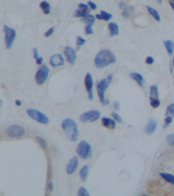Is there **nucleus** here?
Wrapping results in <instances>:
<instances>
[{
    "label": "nucleus",
    "mask_w": 174,
    "mask_h": 196,
    "mask_svg": "<svg viewBox=\"0 0 174 196\" xmlns=\"http://www.w3.org/2000/svg\"><path fill=\"white\" fill-rule=\"evenodd\" d=\"M89 173V167L88 165H85L81 168L79 172V176L82 181L83 182L87 181Z\"/></svg>",
    "instance_id": "17"
},
{
    "label": "nucleus",
    "mask_w": 174,
    "mask_h": 196,
    "mask_svg": "<svg viewBox=\"0 0 174 196\" xmlns=\"http://www.w3.org/2000/svg\"><path fill=\"white\" fill-rule=\"evenodd\" d=\"M101 113L97 110H92L84 112L80 115V120L84 123L93 122L97 121L100 118Z\"/></svg>",
    "instance_id": "9"
},
{
    "label": "nucleus",
    "mask_w": 174,
    "mask_h": 196,
    "mask_svg": "<svg viewBox=\"0 0 174 196\" xmlns=\"http://www.w3.org/2000/svg\"><path fill=\"white\" fill-rule=\"evenodd\" d=\"M54 27H52L50 29H49L45 34V36L46 37H50L51 35H52V34L54 33Z\"/></svg>",
    "instance_id": "38"
},
{
    "label": "nucleus",
    "mask_w": 174,
    "mask_h": 196,
    "mask_svg": "<svg viewBox=\"0 0 174 196\" xmlns=\"http://www.w3.org/2000/svg\"></svg>",
    "instance_id": "52"
},
{
    "label": "nucleus",
    "mask_w": 174,
    "mask_h": 196,
    "mask_svg": "<svg viewBox=\"0 0 174 196\" xmlns=\"http://www.w3.org/2000/svg\"><path fill=\"white\" fill-rule=\"evenodd\" d=\"M113 108L116 111H119L120 109V105L119 102L115 101V102H113Z\"/></svg>",
    "instance_id": "40"
},
{
    "label": "nucleus",
    "mask_w": 174,
    "mask_h": 196,
    "mask_svg": "<svg viewBox=\"0 0 174 196\" xmlns=\"http://www.w3.org/2000/svg\"><path fill=\"white\" fill-rule=\"evenodd\" d=\"M84 84L85 86L86 89L88 93L89 99L90 100H94V92H93V77L90 73H87L84 79Z\"/></svg>",
    "instance_id": "10"
},
{
    "label": "nucleus",
    "mask_w": 174,
    "mask_h": 196,
    "mask_svg": "<svg viewBox=\"0 0 174 196\" xmlns=\"http://www.w3.org/2000/svg\"><path fill=\"white\" fill-rule=\"evenodd\" d=\"M160 176L168 183L174 185V175L169 174V173H160Z\"/></svg>",
    "instance_id": "23"
},
{
    "label": "nucleus",
    "mask_w": 174,
    "mask_h": 196,
    "mask_svg": "<svg viewBox=\"0 0 174 196\" xmlns=\"http://www.w3.org/2000/svg\"><path fill=\"white\" fill-rule=\"evenodd\" d=\"M158 1V2L159 3H161V2H162V0H157Z\"/></svg>",
    "instance_id": "50"
},
{
    "label": "nucleus",
    "mask_w": 174,
    "mask_h": 196,
    "mask_svg": "<svg viewBox=\"0 0 174 196\" xmlns=\"http://www.w3.org/2000/svg\"><path fill=\"white\" fill-rule=\"evenodd\" d=\"M36 61H37V64H39V65H41L42 62H43V58L41 57H39L36 60Z\"/></svg>",
    "instance_id": "45"
},
{
    "label": "nucleus",
    "mask_w": 174,
    "mask_h": 196,
    "mask_svg": "<svg viewBox=\"0 0 174 196\" xmlns=\"http://www.w3.org/2000/svg\"><path fill=\"white\" fill-rule=\"evenodd\" d=\"M85 39L83 38L82 37H77V41H76V45L78 46H81L85 44Z\"/></svg>",
    "instance_id": "36"
},
{
    "label": "nucleus",
    "mask_w": 174,
    "mask_h": 196,
    "mask_svg": "<svg viewBox=\"0 0 174 196\" xmlns=\"http://www.w3.org/2000/svg\"><path fill=\"white\" fill-rule=\"evenodd\" d=\"M108 29L110 31L111 37H114L119 33V28L118 24L115 23H110L108 24Z\"/></svg>",
    "instance_id": "19"
},
{
    "label": "nucleus",
    "mask_w": 174,
    "mask_h": 196,
    "mask_svg": "<svg viewBox=\"0 0 174 196\" xmlns=\"http://www.w3.org/2000/svg\"><path fill=\"white\" fill-rule=\"evenodd\" d=\"M49 68L45 64L41 65L35 75V81L37 84L41 85L45 84L48 79Z\"/></svg>",
    "instance_id": "7"
},
{
    "label": "nucleus",
    "mask_w": 174,
    "mask_h": 196,
    "mask_svg": "<svg viewBox=\"0 0 174 196\" xmlns=\"http://www.w3.org/2000/svg\"><path fill=\"white\" fill-rule=\"evenodd\" d=\"M167 141L168 145L171 146H174V134H168L167 137Z\"/></svg>",
    "instance_id": "31"
},
{
    "label": "nucleus",
    "mask_w": 174,
    "mask_h": 196,
    "mask_svg": "<svg viewBox=\"0 0 174 196\" xmlns=\"http://www.w3.org/2000/svg\"><path fill=\"white\" fill-rule=\"evenodd\" d=\"M90 194L89 191L86 189V188L81 186L79 189L78 192V196H90Z\"/></svg>",
    "instance_id": "29"
},
{
    "label": "nucleus",
    "mask_w": 174,
    "mask_h": 196,
    "mask_svg": "<svg viewBox=\"0 0 174 196\" xmlns=\"http://www.w3.org/2000/svg\"><path fill=\"white\" fill-rule=\"evenodd\" d=\"M147 9L148 10V11L149 12V13L152 15V16L158 22H160L161 20L160 19V16L159 13H158V11L156 10L153 8L151 7V6H147Z\"/></svg>",
    "instance_id": "22"
},
{
    "label": "nucleus",
    "mask_w": 174,
    "mask_h": 196,
    "mask_svg": "<svg viewBox=\"0 0 174 196\" xmlns=\"http://www.w3.org/2000/svg\"><path fill=\"white\" fill-rule=\"evenodd\" d=\"M111 115L113 117V119H114L116 122H118V123H122V122H123L122 118L120 116V115L118 114V113H115V112H112V113H111Z\"/></svg>",
    "instance_id": "33"
},
{
    "label": "nucleus",
    "mask_w": 174,
    "mask_h": 196,
    "mask_svg": "<svg viewBox=\"0 0 174 196\" xmlns=\"http://www.w3.org/2000/svg\"><path fill=\"white\" fill-rule=\"evenodd\" d=\"M164 46L167 49L168 55L171 56L173 54L174 49V42L171 40L163 41Z\"/></svg>",
    "instance_id": "20"
},
{
    "label": "nucleus",
    "mask_w": 174,
    "mask_h": 196,
    "mask_svg": "<svg viewBox=\"0 0 174 196\" xmlns=\"http://www.w3.org/2000/svg\"><path fill=\"white\" fill-rule=\"evenodd\" d=\"M85 30L86 35H91L94 33L92 25H87L85 28Z\"/></svg>",
    "instance_id": "34"
},
{
    "label": "nucleus",
    "mask_w": 174,
    "mask_h": 196,
    "mask_svg": "<svg viewBox=\"0 0 174 196\" xmlns=\"http://www.w3.org/2000/svg\"><path fill=\"white\" fill-rule=\"evenodd\" d=\"M76 152L81 159H90L93 154L92 146L86 141L83 140L77 146Z\"/></svg>",
    "instance_id": "4"
},
{
    "label": "nucleus",
    "mask_w": 174,
    "mask_h": 196,
    "mask_svg": "<svg viewBox=\"0 0 174 196\" xmlns=\"http://www.w3.org/2000/svg\"><path fill=\"white\" fill-rule=\"evenodd\" d=\"M5 32V42L7 49H10L13 46V42L16 37V31L15 29L5 25L4 27Z\"/></svg>",
    "instance_id": "8"
},
{
    "label": "nucleus",
    "mask_w": 174,
    "mask_h": 196,
    "mask_svg": "<svg viewBox=\"0 0 174 196\" xmlns=\"http://www.w3.org/2000/svg\"><path fill=\"white\" fill-rule=\"evenodd\" d=\"M131 12L129 10H124L123 13H122V15L125 18H128L130 16V13Z\"/></svg>",
    "instance_id": "42"
},
{
    "label": "nucleus",
    "mask_w": 174,
    "mask_h": 196,
    "mask_svg": "<svg viewBox=\"0 0 174 196\" xmlns=\"http://www.w3.org/2000/svg\"><path fill=\"white\" fill-rule=\"evenodd\" d=\"M112 80V75L110 74L107 78L103 79L99 82L97 85L98 94L99 96V99L101 103L103 105L109 104V101L105 98V92L107 89Z\"/></svg>",
    "instance_id": "3"
},
{
    "label": "nucleus",
    "mask_w": 174,
    "mask_h": 196,
    "mask_svg": "<svg viewBox=\"0 0 174 196\" xmlns=\"http://www.w3.org/2000/svg\"><path fill=\"white\" fill-rule=\"evenodd\" d=\"M120 7L123 10H129L131 12L133 11V8L130 7L125 3V2H120L119 4Z\"/></svg>",
    "instance_id": "30"
},
{
    "label": "nucleus",
    "mask_w": 174,
    "mask_h": 196,
    "mask_svg": "<svg viewBox=\"0 0 174 196\" xmlns=\"http://www.w3.org/2000/svg\"><path fill=\"white\" fill-rule=\"evenodd\" d=\"M169 3L170 5L171 6L172 8L174 10V0H169Z\"/></svg>",
    "instance_id": "46"
},
{
    "label": "nucleus",
    "mask_w": 174,
    "mask_h": 196,
    "mask_svg": "<svg viewBox=\"0 0 174 196\" xmlns=\"http://www.w3.org/2000/svg\"><path fill=\"white\" fill-rule=\"evenodd\" d=\"M116 56L109 50L103 49L99 51L95 58L94 63L97 68H102L116 63Z\"/></svg>",
    "instance_id": "1"
},
{
    "label": "nucleus",
    "mask_w": 174,
    "mask_h": 196,
    "mask_svg": "<svg viewBox=\"0 0 174 196\" xmlns=\"http://www.w3.org/2000/svg\"><path fill=\"white\" fill-rule=\"evenodd\" d=\"M5 133L8 137L12 138H19L23 137L26 133L25 129L19 125L9 126L5 131Z\"/></svg>",
    "instance_id": "6"
},
{
    "label": "nucleus",
    "mask_w": 174,
    "mask_h": 196,
    "mask_svg": "<svg viewBox=\"0 0 174 196\" xmlns=\"http://www.w3.org/2000/svg\"><path fill=\"white\" fill-rule=\"evenodd\" d=\"M157 126V123L154 120L150 119L149 122H148L147 125L146 126L145 130L146 133L148 135L152 134L156 129Z\"/></svg>",
    "instance_id": "14"
},
{
    "label": "nucleus",
    "mask_w": 174,
    "mask_h": 196,
    "mask_svg": "<svg viewBox=\"0 0 174 196\" xmlns=\"http://www.w3.org/2000/svg\"><path fill=\"white\" fill-rule=\"evenodd\" d=\"M88 5L93 10H96L97 8V6L96 5V4L91 1L88 2Z\"/></svg>",
    "instance_id": "41"
},
{
    "label": "nucleus",
    "mask_w": 174,
    "mask_h": 196,
    "mask_svg": "<svg viewBox=\"0 0 174 196\" xmlns=\"http://www.w3.org/2000/svg\"><path fill=\"white\" fill-rule=\"evenodd\" d=\"M173 66H174V59H173Z\"/></svg>",
    "instance_id": "51"
},
{
    "label": "nucleus",
    "mask_w": 174,
    "mask_h": 196,
    "mask_svg": "<svg viewBox=\"0 0 174 196\" xmlns=\"http://www.w3.org/2000/svg\"><path fill=\"white\" fill-rule=\"evenodd\" d=\"M165 115H174V103L170 105V106H168L167 108V111L165 113Z\"/></svg>",
    "instance_id": "32"
},
{
    "label": "nucleus",
    "mask_w": 174,
    "mask_h": 196,
    "mask_svg": "<svg viewBox=\"0 0 174 196\" xmlns=\"http://www.w3.org/2000/svg\"><path fill=\"white\" fill-rule=\"evenodd\" d=\"M33 52L34 58L37 60L39 56H38V50L37 48H34L33 49Z\"/></svg>",
    "instance_id": "43"
},
{
    "label": "nucleus",
    "mask_w": 174,
    "mask_h": 196,
    "mask_svg": "<svg viewBox=\"0 0 174 196\" xmlns=\"http://www.w3.org/2000/svg\"><path fill=\"white\" fill-rule=\"evenodd\" d=\"M150 102L151 106L154 108L158 107L160 105V101L158 99L150 97Z\"/></svg>",
    "instance_id": "28"
},
{
    "label": "nucleus",
    "mask_w": 174,
    "mask_h": 196,
    "mask_svg": "<svg viewBox=\"0 0 174 196\" xmlns=\"http://www.w3.org/2000/svg\"><path fill=\"white\" fill-rule=\"evenodd\" d=\"M53 189H54L53 183L51 181H50L46 185V189L48 190V192H52Z\"/></svg>",
    "instance_id": "37"
},
{
    "label": "nucleus",
    "mask_w": 174,
    "mask_h": 196,
    "mask_svg": "<svg viewBox=\"0 0 174 196\" xmlns=\"http://www.w3.org/2000/svg\"><path fill=\"white\" fill-rule=\"evenodd\" d=\"M158 88L155 85H152L150 90V97L158 99Z\"/></svg>",
    "instance_id": "26"
},
{
    "label": "nucleus",
    "mask_w": 174,
    "mask_h": 196,
    "mask_svg": "<svg viewBox=\"0 0 174 196\" xmlns=\"http://www.w3.org/2000/svg\"><path fill=\"white\" fill-rule=\"evenodd\" d=\"M171 72L172 73H173V68H172V65H171Z\"/></svg>",
    "instance_id": "49"
},
{
    "label": "nucleus",
    "mask_w": 174,
    "mask_h": 196,
    "mask_svg": "<svg viewBox=\"0 0 174 196\" xmlns=\"http://www.w3.org/2000/svg\"><path fill=\"white\" fill-rule=\"evenodd\" d=\"M64 53L67 62L71 65H74L77 57L75 50L71 47L67 46L65 47Z\"/></svg>",
    "instance_id": "11"
},
{
    "label": "nucleus",
    "mask_w": 174,
    "mask_h": 196,
    "mask_svg": "<svg viewBox=\"0 0 174 196\" xmlns=\"http://www.w3.org/2000/svg\"><path fill=\"white\" fill-rule=\"evenodd\" d=\"M129 76L131 77V78L137 82L139 86L143 87L144 84V79L141 75L138 73H131L130 74Z\"/></svg>",
    "instance_id": "16"
},
{
    "label": "nucleus",
    "mask_w": 174,
    "mask_h": 196,
    "mask_svg": "<svg viewBox=\"0 0 174 196\" xmlns=\"http://www.w3.org/2000/svg\"><path fill=\"white\" fill-rule=\"evenodd\" d=\"M50 64L52 67H57L63 66L64 64V59L63 56L60 54H55L50 58Z\"/></svg>",
    "instance_id": "12"
},
{
    "label": "nucleus",
    "mask_w": 174,
    "mask_h": 196,
    "mask_svg": "<svg viewBox=\"0 0 174 196\" xmlns=\"http://www.w3.org/2000/svg\"><path fill=\"white\" fill-rule=\"evenodd\" d=\"M154 60L152 57L148 56L147 57L146 59V63L148 64H152L154 63Z\"/></svg>",
    "instance_id": "39"
},
{
    "label": "nucleus",
    "mask_w": 174,
    "mask_h": 196,
    "mask_svg": "<svg viewBox=\"0 0 174 196\" xmlns=\"http://www.w3.org/2000/svg\"><path fill=\"white\" fill-rule=\"evenodd\" d=\"M61 127L69 141L76 142L78 140L79 132L78 125L74 120L71 118L65 119L62 122Z\"/></svg>",
    "instance_id": "2"
},
{
    "label": "nucleus",
    "mask_w": 174,
    "mask_h": 196,
    "mask_svg": "<svg viewBox=\"0 0 174 196\" xmlns=\"http://www.w3.org/2000/svg\"><path fill=\"white\" fill-rule=\"evenodd\" d=\"M90 11L89 8L87 9H79L75 10L74 12V16L75 18H81L89 15V12Z\"/></svg>",
    "instance_id": "21"
},
{
    "label": "nucleus",
    "mask_w": 174,
    "mask_h": 196,
    "mask_svg": "<svg viewBox=\"0 0 174 196\" xmlns=\"http://www.w3.org/2000/svg\"><path fill=\"white\" fill-rule=\"evenodd\" d=\"M15 104L18 106H20L22 105V102L19 100H15Z\"/></svg>",
    "instance_id": "47"
},
{
    "label": "nucleus",
    "mask_w": 174,
    "mask_h": 196,
    "mask_svg": "<svg viewBox=\"0 0 174 196\" xmlns=\"http://www.w3.org/2000/svg\"><path fill=\"white\" fill-rule=\"evenodd\" d=\"M35 139L41 148L44 150L46 149L47 148V142L44 138H42L41 137L37 136V137H35Z\"/></svg>",
    "instance_id": "27"
},
{
    "label": "nucleus",
    "mask_w": 174,
    "mask_h": 196,
    "mask_svg": "<svg viewBox=\"0 0 174 196\" xmlns=\"http://www.w3.org/2000/svg\"><path fill=\"white\" fill-rule=\"evenodd\" d=\"M164 121H165V124H164L163 128L165 129L171 124V123L173 121V119H172L171 116H167V118H165Z\"/></svg>",
    "instance_id": "35"
},
{
    "label": "nucleus",
    "mask_w": 174,
    "mask_h": 196,
    "mask_svg": "<svg viewBox=\"0 0 174 196\" xmlns=\"http://www.w3.org/2000/svg\"><path fill=\"white\" fill-rule=\"evenodd\" d=\"M78 7L79 9H87L89 8V7L87 5L83 4V3H80Z\"/></svg>",
    "instance_id": "44"
},
{
    "label": "nucleus",
    "mask_w": 174,
    "mask_h": 196,
    "mask_svg": "<svg viewBox=\"0 0 174 196\" xmlns=\"http://www.w3.org/2000/svg\"><path fill=\"white\" fill-rule=\"evenodd\" d=\"M26 112L30 118L39 123L45 125L49 123V118L46 116V115L37 109L29 108L27 109Z\"/></svg>",
    "instance_id": "5"
},
{
    "label": "nucleus",
    "mask_w": 174,
    "mask_h": 196,
    "mask_svg": "<svg viewBox=\"0 0 174 196\" xmlns=\"http://www.w3.org/2000/svg\"><path fill=\"white\" fill-rule=\"evenodd\" d=\"M95 20H96L95 17L93 15H86L82 18V20L87 25L93 26V25H94Z\"/></svg>",
    "instance_id": "25"
},
{
    "label": "nucleus",
    "mask_w": 174,
    "mask_h": 196,
    "mask_svg": "<svg viewBox=\"0 0 174 196\" xmlns=\"http://www.w3.org/2000/svg\"><path fill=\"white\" fill-rule=\"evenodd\" d=\"M78 159L77 156L72 157L67 166V172L68 174H72L75 172L78 166Z\"/></svg>",
    "instance_id": "13"
},
{
    "label": "nucleus",
    "mask_w": 174,
    "mask_h": 196,
    "mask_svg": "<svg viewBox=\"0 0 174 196\" xmlns=\"http://www.w3.org/2000/svg\"><path fill=\"white\" fill-rule=\"evenodd\" d=\"M102 123L103 126L109 129H114L116 127V123L115 120L111 118H107L104 116L102 118Z\"/></svg>",
    "instance_id": "15"
},
{
    "label": "nucleus",
    "mask_w": 174,
    "mask_h": 196,
    "mask_svg": "<svg viewBox=\"0 0 174 196\" xmlns=\"http://www.w3.org/2000/svg\"><path fill=\"white\" fill-rule=\"evenodd\" d=\"M100 14H97L96 17L97 19L100 20H104L106 22H108L110 19L112 18V15L110 13H108L104 10H101Z\"/></svg>",
    "instance_id": "18"
},
{
    "label": "nucleus",
    "mask_w": 174,
    "mask_h": 196,
    "mask_svg": "<svg viewBox=\"0 0 174 196\" xmlns=\"http://www.w3.org/2000/svg\"><path fill=\"white\" fill-rule=\"evenodd\" d=\"M3 101H2V99H1V100H0V108H1L2 107V106H3Z\"/></svg>",
    "instance_id": "48"
},
{
    "label": "nucleus",
    "mask_w": 174,
    "mask_h": 196,
    "mask_svg": "<svg viewBox=\"0 0 174 196\" xmlns=\"http://www.w3.org/2000/svg\"><path fill=\"white\" fill-rule=\"evenodd\" d=\"M40 7L46 15H49L51 11V6L46 1H44L40 4Z\"/></svg>",
    "instance_id": "24"
}]
</instances>
